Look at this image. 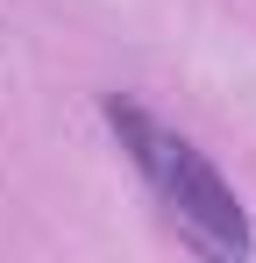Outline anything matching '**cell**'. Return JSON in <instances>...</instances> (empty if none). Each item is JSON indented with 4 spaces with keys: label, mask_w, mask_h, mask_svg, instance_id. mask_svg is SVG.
I'll return each instance as SVG.
<instances>
[{
    "label": "cell",
    "mask_w": 256,
    "mask_h": 263,
    "mask_svg": "<svg viewBox=\"0 0 256 263\" xmlns=\"http://www.w3.org/2000/svg\"><path fill=\"white\" fill-rule=\"evenodd\" d=\"M100 121L121 142V157L135 164V178L150 185V199L164 206V220L185 235V249H199L213 263H235L256 249V228L242 214V192L221 178L207 149L185 128H171L164 114H150L135 92H107L100 100Z\"/></svg>",
    "instance_id": "1"
}]
</instances>
